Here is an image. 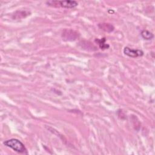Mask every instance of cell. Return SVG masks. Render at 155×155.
Wrapping results in <instances>:
<instances>
[{
    "label": "cell",
    "mask_w": 155,
    "mask_h": 155,
    "mask_svg": "<svg viewBox=\"0 0 155 155\" xmlns=\"http://www.w3.org/2000/svg\"><path fill=\"white\" fill-rule=\"evenodd\" d=\"M98 27L101 30H102L106 32H108V33L112 32L114 29V27L112 24H111L110 23H106V22L99 24Z\"/></svg>",
    "instance_id": "cell-5"
},
{
    "label": "cell",
    "mask_w": 155,
    "mask_h": 155,
    "mask_svg": "<svg viewBox=\"0 0 155 155\" xmlns=\"http://www.w3.org/2000/svg\"><path fill=\"white\" fill-rule=\"evenodd\" d=\"M4 145L6 147H10L14 151L23 154H27V149L24 145L18 139H10L7 140L3 142Z\"/></svg>",
    "instance_id": "cell-1"
},
{
    "label": "cell",
    "mask_w": 155,
    "mask_h": 155,
    "mask_svg": "<svg viewBox=\"0 0 155 155\" xmlns=\"http://www.w3.org/2000/svg\"><path fill=\"white\" fill-rule=\"evenodd\" d=\"M105 41H106V39L105 38H101V39H95V42L97 44V45H99L100 48L102 49V50L107 49V48H109V45L106 44Z\"/></svg>",
    "instance_id": "cell-6"
},
{
    "label": "cell",
    "mask_w": 155,
    "mask_h": 155,
    "mask_svg": "<svg viewBox=\"0 0 155 155\" xmlns=\"http://www.w3.org/2000/svg\"><path fill=\"white\" fill-rule=\"evenodd\" d=\"M141 36L144 39L146 40H151L154 37L153 34L147 30H143L141 31Z\"/></svg>",
    "instance_id": "cell-7"
},
{
    "label": "cell",
    "mask_w": 155,
    "mask_h": 155,
    "mask_svg": "<svg viewBox=\"0 0 155 155\" xmlns=\"http://www.w3.org/2000/svg\"><path fill=\"white\" fill-rule=\"evenodd\" d=\"M124 53L131 58H137L142 56L143 54V52L142 50L131 49L128 47H125L124 48Z\"/></svg>",
    "instance_id": "cell-4"
},
{
    "label": "cell",
    "mask_w": 155,
    "mask_h": 155,
    "mask_svg": "<svg viewBox=\"0 0 155 155\" xmlns=\"http://www.w3.org/2000/svg\"><path fill=\"white\" fill-rule=\"evenodd\" d=\"M46 4L50 6L61 7L67 8H72L76 7L78 3L75 1H48Z\"/></svg>",
    "instance_id": "cell-2"
},
{
    "label": "cell",
    "mask_w": 155,
    "mask_h": 155,
    "mask_svg": "<svg viewBox=\"0 0 155 155\" xmlns=\"http://www.w3.org/2000/svg\"><path fill=\"white\" fill-rule=\"evenodd\" d=\"M79 37V34L73 30H65L62 33V39L64 41H72L76 40Z\"/></svg>",
    "instance_id": "cell-3"
}]
</instances>
